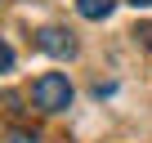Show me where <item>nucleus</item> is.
<instances>
[{
    "instance_id": "nucleus-1",
    "label": "nucleus",
    "mask_w": 152,
    "mask_h": 143,
    "mask_svg": "<svg viewBox=\"0 0 152 143\" xmlns=\"http://www.w3.org/2000/svg\"><path fill=\"white\" fill-rule=\"evenodd\" d=\"M31 98H36V107H45V112H63V107L72 103V85H67L63 72H45V76L31 85Z\"/></svg>"
},
{
    "instance_id": "nucleus-2",
    "label": "nucleus",
    "mask_w": 152,
    "mask_h": 143,
    "mask_svg": "<svg viewBox=\"0 0 152 143\" xmlns=\"http://www.w3.org/2000/svg\"><path fill=\"white\" fill-rule=\"evenodd\" d=\"M36 45H40L45 54H54V58H72V54H76V40H72V31H63V27H40V31H36Z\"/></svg>"
},
{
    "instance_id": "nucleus-3",
    "label": "nucleus",
    "mask_w": 152,
    "mask_h": 143,
    "mask_svg": "<svg viewBox=\"0 0 152 143\" xmlns=\"http://www.w3.org/2000/svg\"><path fill=\"white\" fill-rule=\"evenodd\" d=\"M112 5H116V0H76V9H81V18H90V23L107 18V14H112Z\"/></svg>"
},
{
    "instance_id": "nucleus-4",
    "label": "nucleus",
    "mask_w": 152,
    "mask_h": 143,
    "mask_svg": "<svg viewBox=\"0 0 152 143\" xmlns=\"http://www.w3.org/2000/svg\"><path fill=\"white\" fill-rule=\"evenodd\" d=\"M9 67H14V49L0 40V72H9Z\"/></svg>"
},
{
    "instance_id": "nucleus-5",
    "label": "nucleus",
    "mask_w": 152,
    "mask_h": 143,
    "mask_svg": "<svg viewBox=\"0 0 152 143\" xmlns=\"http://www.w3.org/2000/svg\"><path fill=\"white\" fill-rule=\"evenodd\" d=\"M5 143H40V139H36V134H23V130H14V134L5 139Z\"/></svg>"
},
{
    "instance_id": "nucleus-6",
    "label": "nucleus",
    "mask_w": 152,
    "mask_h": 143,
    "mask_svg": "<svg viewBox=\"0 0 152 143\" xmlns=\"http://www.w3.org/2000/svg\"><path fill=\"white\" fill-rule=\"evenodd\" d=\"M134 36H143V45H152V27H139Z\"/></svg>"
},
{
    "instance_id": "nucleus-7",
    "label": "nucleus",
    "mask_w": 152,
    "mask_h": 143,
    "mask_svg": "<svg viewBox=\"0 0 152 143\" xmlns=\"http://www.w3.org/2000/svg\"><path fill=\"white\" fill-rule=\"evenodd\" d=\"M130 5H134V9H148V5H152V0H130Z\"/></svg>"
}]
</instances>
